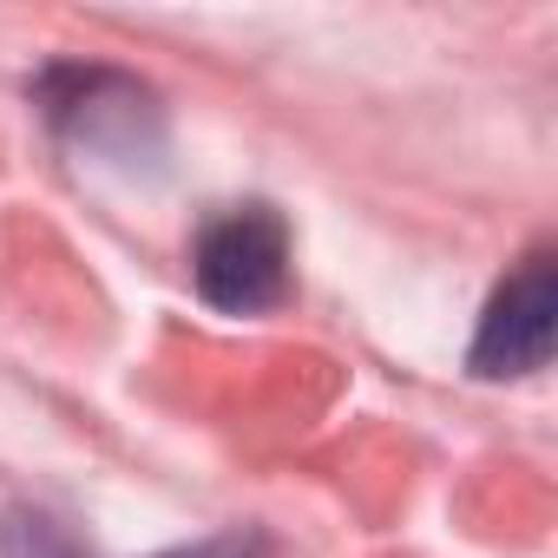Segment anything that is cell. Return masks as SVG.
I'll return each mask as SVG.
<instances>
[{
  "instance_id": "6da1fadb",
  "label": "cell",
  "mask_w": 558,
  "mask_h": 558,
  "mask_svg": "<svg viewBox=\"0 0 558 558\" xmlns=\"http://www.w3.org/2000/svg\"><path fill=\"white\" fill-rule=\"evenodd\" d=\"M34 99L53 125V138L99 171L119 178H151L165 171L171 151V119L158 106V93L138 73L119 66H93V60H60L34 80Z\"/></svg>"
},
{
  "instance_id": "7a4b0ae2",
  "label": "cell",
  "mask_w": 558,
  "mask_h": 558,
  "mask_svg": "<svg viewBox=\"0 0 558 558\" xmlns=\"http://www.w3.org/2000/svg\"><path fill=\"white\" fill-rule=\"evenodd\" d=\"M197 296L217 316H263L290 296V223L276 204H230L191 243Z\"/></svg>"
},
{
  "instance_id": "3957f363",
  "label": "cell",
  "mask_w": 558,
  "mask_h": 558,
  "mask_svg": "<svg viewBox=\"0 0 558 558\" xmlns=\"http://www.w3.org/2000/svg\"><path fill=\"white\" fill-rule=\"evenodd\" d=\"M551 336H558V269H551V250H532L493 290V303H486V316L473 329L466 368L480 381L538 375L551 362Z\"/></svg>"
},
{
  "instance_id": "277c9868",
  "label": "cell",
  "mask_w": 558,
  "mask_h": 558,
  "mask_svg": "<svg viewBox=\"0 0 558 558\" xmlns=\"http://www.w3.org/2000/svg\"><path fill=\"white\" fill-rule=\"evenodd\" d=\"M0 558H86V545L47 506H14L0 512Z\"/></svg>"
},
{
  "instance_id": "5b68a950",
  "label": "cell",
  "mask_w": 558,
  "mask_h": 558,
  "mask_svg": "<svg viewBox=\"0 0 558 558\" xmlns=\"http://www.w3.org/2000/svg\"><path fill=\"white\" fill-rule=\"evenodd\" d=\"M158 558H256V545L250 538H204V545H178V551H158Z\"/></svg>"
}]
</instances>
